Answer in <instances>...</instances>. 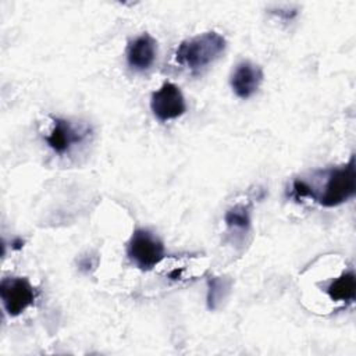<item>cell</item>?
Wrapping results in <instances>:
<instances>
[{"instance_id": "11", "label": "cell", "mask_w": 356, "mask_h": 356, "mask_svg": "<svg viewBox=\"0 0 356 356\" xmlns=\"http://www.w3.org/2000/svg\"><path fill=\"white\" fill-rule=\"evenodd\" d=\"M225 222L231 228L248 229L250 225V216L245 206H235L225 214Z\"/></svg>"}, {"instance_id": "12", "label": "cell", "mask_w": 356, "mask_h": 356, "mask_svg": "<svg viewBox=\"0 0 356 356\" xmlns=\"http://www.w3.org/2000/svg\"><path fill=\"white\" fill-rule=\"evenodd\" d=\"M293 193L298 199H303V197H312L316 200V192L314 189L305 181L302 179H296L293 182Z\"/></svg>"}, {"instance_id": "10", "label": "cell", "mask_w": 356, "mask_h": 356, "mask_svg": "<svg viewBox=\"0 0 356 356\" xmlns=\"http://www.w3.org/2000/svg\"><path fill=\"white\" fill-rule=\"evenodd\" d=\"M231 288V281L222 277H213L207 281V306L214 310L225 299Z\"/></svg>"}, {"instance_id": "8", "label": "cell", "mask_w": 356, "mask_h": 356, "mask_svg": "<svg viewBox=\"0 0 356 356\" xmlns=\"http://www.w3.org/2000/svg\"><path fill=\"white\" fill-rule=\"evenodd\" d=\"M86 132L76 129L70 121L64 118H54L53 129L46 136L47 145L57 153H67L72 145L81 142Z\"/></svg>"}, {"instance_id": "5", "label": "cell", "mask_w": 356, "mask_h": 356, "mask_svg": "<svg viewBox=\"0 0 356 356\" xmlns=\"http://www.w3.org/2000/svg\"><path fill=\"white\" fill-rule=\"evenodd\" d=\"M150 108L157 120L170 121L181 117L186 111V104L181 89L172 82H164L152 93Z\"/></svg>"}, {"instance_id": "4", "label": "cell", "mask_w": 356, "mask_h": 356, "mask_svg": "<svg viewBox=\"0 0 356 356\" xmlns=\"http://www.w3.org/2000/svg\"><path fill=\"white\" fill-rule=\"evenodd\" d=\"M0 298L10 316H19L33 303L36 292L26 278L7 277L0 282Z\"/></svg>"}, {"instance_id": "2", "label": "cell", "mask_w": 356, "mask_h": 356, "mask_svg": "<svg viewBox=\"0 0 356 356\" xmlns=\"http://www.w3.org/2000/svg\"><path fill=\"white\" fill-rule=\"evenodd\" d=\"M127 253L138 268L152 270L164 259V245L149 229L138 228L129 238Z\"/></svg>"}, {"instance_id": "9", "label": "cell", "mask_w": 356, "mask_h": 356, "mask_svg": "<svg viewBox=\"0 0 356 356\" xmlns=\"http://www.w3.org/2000/svg\"><path fill=\"white\" fill-rule=\"evenodd\" d=\"M356 292V280L353 271L343 273L341 277L334 280L328 288L327 293L332 300H341V302H350L355 299Z\"/></svg>"}, {"instance_id": "1", "label": "cell", "mask_w": 356, "mask_h": 356, "mask_svg": "<svg viewBox=\"0 0 356 356\" xmlns=\"http://www.w3.org/2000/svg\"><path fill=\"white\" fill-rule=\"evenodd\" d=\"M227 42L222 35L209 31L179 43L175 51L178 64L197 71L214 63L225 50Z\"/></svg>"}, {"instance_id": "3", "label": "cell", "mask_w": 356, "mask_h": 356, "mask_svg": "<svg viewBox=\"0 0 356 356\" xmlns=\"http://www.w3.org/2000/svg\"><path fill=\"white\" fill-rule=\"evenodd\" d=\"M355 159L350 157L348 164L339 168H334L328 172L324 192L317 197V202L325 207H334L349 200L355 195Z\"/></svg>"}, {"instance_id": "6", "label": "cell", "mask_w": 356, "mask_h": 356, "mask_svg": "<svg viewBox=\"0 0 356 356\" xmlns=\"http://www.w3.org/2000/svg\"><path fill=\"white\" fill-rule=\"evenodd\" d=\"M263 81V71L250 61H241L231 74V88L241 99L253 96Z\"/></svg>"}, {"instance_id": "7", "label": "cell", "mask_w": 356, "mask_h": 356, "mask_svg": "<svg viewBox=\"0 0 356 356\" xmlns=\"http://www.w3.org/2000/svg\"><path fill=\"white\" fill-rule=\"evenodd\" d=\"M156 54L157 43L149 33L135 38L127 47L128 65L135 71L149 70L156 60Z\"/></svg>"}]
</instances>
